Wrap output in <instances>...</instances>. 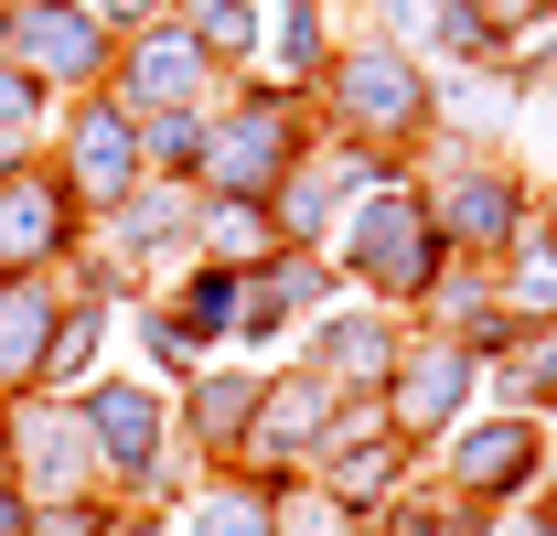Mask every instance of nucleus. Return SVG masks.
<instances>
[{"mask_svg":"<svg viewBox=\"0 0 557 536\" xmlns=\"http://www.w3.org/2000/svg\"><path fill=\"white\" fill-rule=\"evenodd\" d=\"M0 483L22 504H86L97 440H86L75 398H0Z\"/></svg>","mask_w":557,"mask_h":536,"instance_id":"f257e3e1","label":"nucleus"},{"mask_svg":"<svg viewBox=\"0 0 557 536\" xmlns=\"http://www.w3.org/2000/svg\"><path fill=\"white\" fill-rule=\"evenodd\" d=\"M54 279L44 268H0V398H44V354H54Z\"/></svg>","mask_w":557,"mask_h":536,"instance_id":"6e6552de","label":"nucleus"},{"mask_svg":"<svg viewBox=\"0 0 557 536\" xmlns=\"http://www.w3.org/2000/svg\"><path fill=\"white\" fill-rule=\"evenodd\" d=\"M44 97H54L44 75H33V65H11V54H0V139H33V119H44Z\"/></svg>","mask_w":557,"mask_h":536,"instance_id":"a211bd4d","label":"nucleus"},{"mask_svg":"<svg viewBox=\"0 0 557 536\" xmlns=\"http://www.w3.org/2000/svg\"><path fill=\"white\" fill-rule=\"evenodd\" d=\"M333 108H344L354 130L397 139L418 108H429V86H418V65L397 54V44H364V54H344V65H333Z\"/></svg>","mask_w":557,"mask_h":536,"instance_id":"9d476101","label":"nucleus"},{"mask_svg":"<svg viewBox=\"0 0 557 536\" xmlns=\"http://www.w3.org/2000/svg\"><path fill=\"white\" fill-rule=\"evenodd\" d=\"M183 418H194L205 451H247V429H258V387H247V376H205V387L183 398Z\"/></svg>","mask_w":557,"mask_h":536,"instance_id":"4468645a","label":"nucleus"},{"mask_svg":"<svg viewBox=\"0 0 557 536\" xmlns=\"http://www.w3.org/2000/svg\"><path fill=\"white\" fill-rule=\"evenodd\" d=\"M269 504H278L269 483L225 472V483H205V494H194V536H278V515H269Z\"/></svg>","mask_w":557,"mask_h":536,"instance_id":"2eb2a0df","label":"nucleus"},{"mask_svg":"<svg viewBox=\"0 0 557 536\" xmlns=\"http://www.w3.org/2000/svg\"><path fill=\"white\" fill-rule=\"evenodd\" d=\"M236 301H247V268H214V258H205L194 279H183V312H172V322H194V333L214 343L225 322H236Z\"/></svg>","mask_w":557,"mask_h":536,"instance_id":"f3484780","label":"nucleus"},{"mask_svg":"<svg viewBox=\"0 0 557 536\" xmlns=\"http://www.w3.org/2000/svg\"><path fill=\"white\" fill-rule=\"evenodd\" d=\"M172 22L205 44L214 65H247V44H258V0H172Z\"/></svg>","mask_w":557,"mask_h":536,"instance_id":"dca6fc26","label":"nucleus"},{"mask_svg":"<svg viewBox=\"0 0 557 536\" xmlns=\"http://www.w3.org/2000/svg\"><path fill=\"white\" fill-rule=\"evenodd\" d=\"M386 536H483V526H472V515H450V504H397Z\"/></svg>","mask_w":557,"mask_h":536,"instance_id":"412c9836","label":"nucleus"},{"mask_svg":"<svg viewBox=\"0 0 557 536\" xmlns=\"http://www.w3.org/2000/svg\"><path fill=\"white\" fill-rule=\"evenodd\" d=\"M108 536H172V515H119Z\"/></svg>","mask_w":557,"mask_h":536,"instance_id":"5701e85b","label":"nucleus"},{"mask_svg":"<svg viewBox=\"0 0 557 536\" xmlns=\"http://www.w3.org/2000/svg\"><path fill=\"white\" fill-rule=\"evenodd\" d=\"M504 398H525V407H547L557 398V333L525 354V365H504Z\"/></svg>","mask_w":557,"mask_h":536,"instance_id":"aec40b11","label":"nucleus"},{"mask_svg":"<svg viewBox=\"0 0 557 536\" xmlns=\"http://www.w3.org/2000/svg\"><path fill=\"white\" fill-rule=\"evenodd\" d=\"M75 418H86V440H97V472H119V483H172V462H161V440H172V407L150 398V387H129V376H86L75 387Z\"/></svg>","mask_w":557,"mask_h":536,"instance_id":"7ed1b4c3","label":"nucleus"},{"mask_svg":"<svg viewBox=\"0 0 557 536\" xmlns=\"http://www.w3.org/2000/svg\"><path fill=\"white\" fill-rule=\"evenodd\" d=\"M139 343H150V365H161V376H194V354H205V333H194V322H172V312H139Z\"/></svg>","mask_w":557,"mask_h":536,"instance_id":"6ab92c4d","label":"nucleus"},{"mask_svg":"<svg viewBox=\"0 0 557 536\" xmlns=\"http://www.w3.org/2000/svg\"><path fill=\"white\" fill-rule=\"evenodd\" d=\"M0 44H11V0H0Z\"/></svg>","mask_w":557,"mask_h":536,"instance_id":"b1692460","label":"nucleus"},{"mask_svg":"<svg viewBox=\"0 0 557 536\" xmlns=\"http://www.w3.org/2000/svg\"><path fill=\"white\" fill-rule=\"evenodd\" d=\"M54 172L75 183V204H119L150 183V161H139V119L97 86V97H65V150H54Z\"/></svg>","mask_w":557,"mask_h":536,"instance_id":"20e7f679","label":"nucleus"},{"mask_svg":"<svg viewBox=\"0 0 557 536\" xmlns=\"http://www.w3.org/2000/svg\"><path fill=\"white\" fill-rule=\"evenodd\" d=\"M386 365H397V333L364 322V312L311 333V376H322V387H386Z\"/></svg>","mask_w":557,"mask_h":536,"instance_id":"f8f14e48","label":"nucleus"},{"mask_svg":"<svg viewBox=\"0 0 557 536\" xmlns=\"http://www.w3.org/2000/svg\"><path fill=\"white\" fill-rule=\"evenodd\" d=\"M429 226H440V236H472V247H515V236H525V183H504L493 161H472V172L440 194Z\"/></svg>","mask_w":557,"mask_h":536,"instance_id":"9b49d317","label":"nucleus"},{"mask_svg":"<svg viewBox=\"0 0 557 536\" xmlns=\"http://www.w3.org/2000/svg\"><path fill=\"white\" fill-rule=\"evenodd\" d=\"M547 536H557V515H547Z\"/></svg>","mask_w":557,"mask_h":536,"instance_id":"393cba45","label":"nucleus"},{"mask_svg":"<svg viewBox=\"0 0 557 536\" xmlns=\"http://www.w3.org/2000/svg\"><path fill=\"white\" fill-rule=\"evenodd\" d=\"M75 183L54 172V161H11L0 172V268H65L75 247Z\"/></svg>","mask_w":557,"mask_h":536,"instance_id":"423d86ee","label":"nucleus"},{"mask_svg":"<svg viewBox=\"0 0 557 536\" xmlns=\"http://www.w3.org/2000/svg\"><path fill=\"white\" fill-rule=\"evenodd\" d=\"M11 65H33L54 97H97L119 65V33L97 22V0H11Z\"/></svg>","mask_w":557,"mask_h":536,"instance_id":"f03ea898","label":"nucleus"},{"mask_svg":"<svg viewBox=\"0 0 557 536\" xmlns=\"http://www.w3.org/2000/svg\"><path fill=\"white\" fill-rule=\"evenodd\" d=\"M440 226H429V204L418 194H375L364 204V226H354V279L375 290V301H408V290H429L440 279Z\"/></svg>","mask_w":557,"mask_h":536,"instance_id":"39448f33","label":"nucleus"},{"mask_svg":"<svg viewBox=\"0 0 557 536\" xmlns=\"http://www.w3.org/2000/svg\"><path fill=\"white\" fill-rule=\"evenodd\" d=\"M161 11H172V0H97V22H108V33H150Z\"/></svg>","mask_w":557,"mask_h":536,"instance_id":"4be33fe9","label":"nucleus"},{"mask_svg":"<svg viewBox=\"0 0 557 536\" xmlns=\"http://www.w3.org/2000/svg\"><path fill=\"white\" fill-rule=\"evenodd\" d=\"M278 172H289V119L278 108H236V119H214L205 130V194H278Z\"/></svg>","mask_w":557,"mask_h":536,"instance_id":"1a4fd4ad","label":"nucleus"},{"mask_svg":"<svg viewBox=\"0 0 557 536\" xmlns=\"http://www.w3.org/2000/svg\"><path fill=\"white\" fill-rule=\"evenodd\" d=\"M450 472H461L472 494H515V483L536 472V429H525V418H493V429H461Z\"/></svg>","mask_w":557,"mask_h":536,"instance_id":"ddd939ff","label":"nucleus"},{"mask_svg":"<svg viewBox=\"0 0 557 536\" xmlns=\"http://www.w3.org/2000/svg\"><path fill=\"white\" fill-rule=\"evenodd\" d=\"M386 429L418 440V429H450V407L472 398V354L461 343H397V365H386Z\"/></svg>","mask_w":557,"mask_h":536,"instance_id":"0eeeda50","label":"nucleus"}]
</instances>
